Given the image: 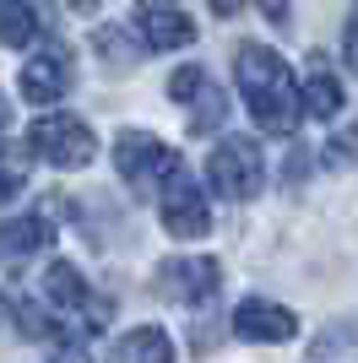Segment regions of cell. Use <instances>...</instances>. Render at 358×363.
Here are the masks:
<instances>
[{"label": "cell", "instance_id": "obj_1", "mask_svg": "<svg viewBox=\"0 0 358 363\" xmlns=\"http://www.w3.org/2000/svg\"><path fill=\"white\" fill-rule=\"evenodd\" d=\"M239 76V98L250 108V120L266 130V136H293L304 108H298V76L288 71V60L266 44H244L234 60Z\"/></svg>", "mask_w": 358, "mask_h": 363}, {"label": "cell", "instance_id": "obj_6", "mask_svg": "<svg viewBox=\"0 0 358 363\" xmlns=\"http://www.w3.org/2000/svg\"><path fill=\"white\" fill-rule=\"evenodd\" d=\"M163 228L174 233V239H201V233L212 228L207 196H201V184L190 179V168H185V163L163 179Z\"/></svg>", "mask_w": 358, "mask_h": 363}, {"label": "cell", "instance_id": "obj_21", "mask_svg": "<svg viewBox=\"0 0 358 363\" xmlns=\"http://www.w3.org/2000/svg\"><path fill=\"white\" fill-rule=\"evenodd\" d=\"M261 11H266L277 28H283V22H288V0H261Z\"/></svg>", "mask_w": 358, "mask_h": 363}, {"label": "cell", "instance_id": "obj_24", "mask_svg": "<svg viewBox=\"0 0 358 363\" xmlns=\"http://www.w3.org/2000/svg\"><path fill=\"white\" fill-rule=\"evenodd\" d=\"M6 125H11V104H6V98H0V130H6Z\"/></svg>", "mask_w": 358, "mask_h": 363}, {"label": "cell", "instance_id": "obj_25", "mask_svg": "<svg viewBox=\"0 0 358 363\" xmlns=\"http://www.w3.org/2000/svg\"><path fill=\"white\" fill-rule=\"evenodd\" d=\"M141 6H147V11H152V6H174V0H141Z\"/></svg>", "mask_w": 358, "mask_h": 363}, {"label": "cell", "instance_id": "obj_22", "mask_svg": "<svg viewBox=\"0 0 358 363\" xmlns=\"http://www.w3.org/2000/svg\"><path fill=\"white\" fill-rule=\"evenodd\" d=\"M207 6H212V11H217V16H234L239 6H244V0H207Z\"/></svg>", "mask_w": 358, "mask_h": 363}, {"label": "cell", "instance_id": "obj_18", "mask_svg": "<svg viewBox=\"0 0 358 363\" xmlns=\"http://www.w3.org/2000/svg\"><path fill=\"white\" fill-rule=\"evenodd\" d=\"M98 49H104L114 65H131L136 60V49L125 44V33H119V28H98Z\"/></svg>", "mask_w": 358, "mask_h": 363}, {"label": "cell", "instance_id": "obj_5", "mask_svg": "<svg viewBox=\"0 0 358 363\" xmlns=\"http://www.w3.org/2000/svg\"><path fill=\"white\" fill-rule=\"evenodd\" d=\"M217 288H223V266L212 255H174V260L158 266V293H163L168 303L195 309V303H207Z\"/></svg>", "mask_w": 358, "mask_h": 363}, {"label": "cell", "instance_id": "obj_2", "mask_svg": "<svg viewBox=\"0 0 358 363\" xmlns=\"http://www.w3.org/2000/svg\"><path fill=\"white\" fill-rule=\"evenodd\" d=\"M28 152L49 168H87L98 157V136L82 114H38L28 130Z\"/></svg>", "mask_w": 358, "mask_h": 363}, {"label": "cell", "instance_id": "obj_12", "mask_svg": "<svg viewBox=\"0 0 358 363\" xmlns=\"http://www.w3.org/2000/svg\"><path fill=\"white\" fill-rule=\"evenodd\" d=\"M109 363H174V342L158 325H136L131 336H119Z\"/></svg>", "mask_w": 358, "mask_h": 363}, {"label": "cell", "instance_id": "obj_23", "mask_svg": "<svg viewBox=\"0 0 358 363\" xmlns=\"http://www.w3.org/2000/svg\"><path fill=\"white\" fill-rule=\"evenodd\" d=\"M76 11H98V6H104V0H71Z\"/></svg>", "mask_w": 358, "mask_h": 363}, {"label": "cell", "instance_id": "obj_11", "mask_svg": "<svg viewBox=\"0 0 358 363\" xmlns=\"http://www.w3.org/2000/svg\"><path fill=\"white\" fill-rule=\"evenodd\" d=\"M195 44V22L174 6H152L141 11V49H185Z\"/></svg>", "mask_w": 358, "mask_h": 363}, {"label": "cell", "instance_id": "obj_19", "mask_svg": "<svg viewBox=\"0 0 358 363\" xmlns=\"http://www.w3.org/2000/svg\"><path fill=\"white\" fill-rule=\"evenodd\" d=\"M49 363H92V352H87V342H65Z\"/></svg>", "mask_w": 358, "mask_h": 363}, {"label": "cell", "instance_id": "obj_10", "mask_svg": "<svg viewBox=\"0 0 358 363\" xmlns=\"http://www.w3.org/2000/svg\"><path fill=\"white\" fill-rule=\"evenodd\" d=\"M49 239H55V223H49L44 212L11 217V223H0V260H6V266H16V260L38 255Z\"/></svg>", "mask_w": 358, "mask_h": 363}, {"label": "cell", "instance_id": "obj_14", "mask_svg": "<svg viewBox=\"0 0 358 363\" xmlns=\"http://www.w3.org/2000/svg\"><path fill=\"white\" fill-rule=\"evenodd\" d=\"M185 104H190V136H212V130L228 120V98H223V87H217L212 76L185 98Z\"/></svg>", "mask_w": 358, "mask_h": 363}, {"label": "cell", "instance_id": "obj_4", "mask_svg": "<svg viewBox=\"0 0 358 363\" xmlns=\"http://www.w3.org/2000/svg\"><path fill=\"white\" fill-rule=\"evenodd\" d=\"M114 168L131 190H152V184H163L179 168V152L163 147L152 130H119L114 136Z\"/></svg>", "mask_w": 358, "mask_h": 363}, {"label": "cell", "instance_id": "obj_3", "mask_svg": "<svg viewBox=\"0 0 358 363\" xmlns=\"http://www.w3.org/2000/svg\"><path fill=\"white\" fill-rule=\"evenodd\" d=\"M207 179L223 201H255L266 184V157L250 136H223L207 157Z\"/></svg>", "mask_w": 358, "mask_h": 363}, {"label": "cell", "instance_id": "obj_20", "mask_svg": "<svg viewBox=\"0 0 358 363\" xmlns=\"http://www.w3.org/2000/svg\"><path fill=\"white\" fill-rule=\"evenodd\" d=\"M347 65L358 71V11H353V22H347Z\"/></svg>", "mask_w": 358, "mask_h": 363}, {"label": "cell", "instance_id": "obj_9", "mask_svg": "<svg viewBox=\"0 0 358 363\" xmlns=\"http://www.w3.org/2000/svg\"><path fill=\"white\" fill-rule=\"evenodd\" d=\"M293 331H298L293 309H283L271 298H244L234 309V336H244V342H288Z\"/></svg>", "mask_w": 358, "mask_h": 363}, {"label": "cell", "instance_id": "obj_7", "mask_svg": "<svg viewBox=\"0 0 358 363\" xmlns=\"http://www.w3.org/2000/svg\"><path fill=\"white\" fill-rule=\"evenodd\" d=\"M16 87H22V98L28 104H60L65 92H71V55L60 44H49L44 55H33L28 65H22V76H16Z\"/></svg>", "mask_w": 358, "mask_h": 363}, {"label": "cell", "instance_id": "obj_8", "mask_svg": "<svg viewBox=\"0 0 358 363\" xmlns=\"http://www.w3.org/2000/svg\"><path fill=\"white\" fill-rule=\"evenodd\" d=\"M298 108L310 114V120H337L342 114V82L331 71V60L315 49L310 60H304V76H298Z\"/></svg>", "mask_w": 358, "mask_h": 363}, {"label": "cell", "instance_id": "obj_16", "mask_svg": "<svg viewBox=\"0 0 358 363\" xmlns=\"http://www.w3.org/2000/svg\"><path fill=\"white\" fill-rule=\"evenodd\" d=\"M28 184V157L22 152H0V201H11Z\"/></svg>", "mask_w": 358, "mask_h": 363}, {"label": "cell", "instance_id": "obj_17", "mask_svg": "<svg viewBox=\"0 0 358 363\" xmlns=\"http://www.w3.org/2000/svg\"><path fill=\"white\" fill-rule=\"evenodd\" d=\"M201 82H207V65H179V71L168 76V98H174V104H185Z\"/></svg>", "mask_w": 358, "mask_h": 363}, {"label": "cell", "instance_id": "obj_15", "mask_svg": "<svg viewBox=\"0 0 358 363\" xmlns=\"http://www.w3.org/2000/svg\"><path fill=\"white\" fill-rule=\"evenodd\" d=\"M33 33H38V11L28 0H0V44L22 49V44H33Z\"/></svg>", "mask_w": 358, "mask_h": 363}, {"label": "cell", "instance_id": "obj_13", "mask_svg": "<svg viewBox=\"0 0 358 363\" xmlns=\"http://www.w3.org/2000/svg\"><path fill=\"white\" fill-rule=\"evenodd\" d=\"M44 303H55V309H87L92 293L87 282H82V272H76L71 260H49V272H44Z\"/></svg>", "mask_w": 358, "mask_h": 363}]
</instances>
